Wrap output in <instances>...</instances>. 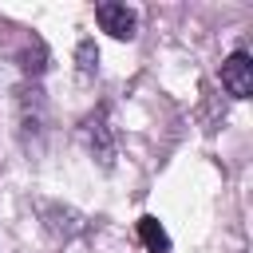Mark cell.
I'll return each instance as SVG.
<instances>
[{"label": "cell", "mask_w": 253, "mask_h": 253, "mask_svg": "<svg viewBox=\"0 0 253 253\" xmlns=\"http://www.w3.org/2000/svg\"><path fill=\"white\" fill-rule=\"evenodd\" d=\"M95 20H99V28L111 32L115 40H134V32H138L134 8H126V4H119V0H103V4L95 8Z\"/></svg>", "instance_id": "1"}, {"label": "cell", "mask_w": 253, "mask_h": 253, "mask_svg": "<svg viewBox=\"0 0 253 253\" xmlns=\"http://www.w3.org/2000/svg\"><path fill=\"white\" fill-rule=\"evenodd\" d=\"M221 87L233 95V99H249L253 95V59L245 51H233L225 63H221Z\"/></svg>", "instance_id": "2"}, {"label": "cell", "mask_w": 253, "mask_h": 253, "mask_svg": "<svg viewBox=\"0 0 253 253\" xmlns=\"http://www.w3.org/2000/svg\"><path fill=\"white\" fill-rule=\"evenodd\" d=\"M83 142H87L91 158H99V166H111L115 162V142H111V126H107L103 111L83 123Z\"/></svg>", "instance_id": "3"}, {"label": "cell", "mask_w": 253, "mask_h": 253, "mask_svg": "<svg viewBox=\"0 0 253 253\" xmlns=\"http://www.w3.org/2000/svg\"><path fill=\"white\" fill-rule=\"evenodd\" d=\"M138 237H142V245H146L150 253H170V233L162 229V221H158L154 213L138 217Z\"/></svg>", "instance_id": "4"}, {"label": "cell", "mask_w": 253, "mask_h": 253, "mask_svg": "<svg viewBox=\"0 0 253 253\" xmlns=\"http://www.w3.org/2000/svg\"><path fill=\"white\" fill-rule=\"evenodd\" d=\"M43 213L51 217V221H47V229H55V233H63V237L79 233V213H75V210H63V206H43Z\"/></svg>", "instance_id": "5"}, {"label": "cell", "mask_w": 253, "mask_h": 253, "mask_svg": "<svg viewBox=\"0 0 253 253\" xmlns=\"http://www.w3.org/2000/svg\"><path fill=\"white\" fill-rule=\"evenodd\" d=\"M75 59H79V71H83V75H95V71H99V47H95V40H79Z\"/></svg>", "instance_id": "6"}]
</instances>
